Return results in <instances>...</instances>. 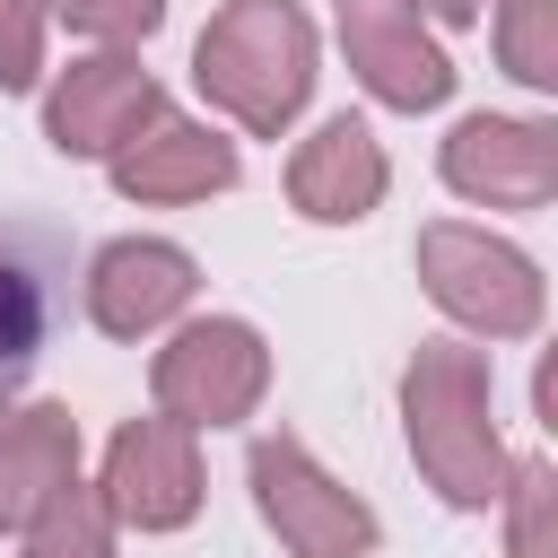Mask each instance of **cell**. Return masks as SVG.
Masks as SVG:
<instances>
[{"label": "cell", "mask_w": 558, "mask_h": 558, "mask_svg": "<svg viewBox=\"0 0 558 558\" xmlns=\"http://www.w3.org/2000/svg\"><path fill=\"white\" fill-rule=\"evenodd\" d=\"M401 427H410V453L445 506H497L514 462L488 418V349L418 340L401 366Z\"/></svg>", "instance_id": "obj_1"}, {"label": "cell", "mask_w": 558, "mask_h": 558, "mask_svg": "<svg viewBox=\"0 0 558 558\" xmlns=\"http://www.w3.org/2000/svg\"><path fill=\"white\" fill-rule=\"evenodd\" d=\"M192 87L244 122L253 140H279L314 96V26L296 0H227L192 44Z\"/></svg>", "instance_id": "obj_2"}, {"label": "cell", "mask_w": 558, "mask_h": 558, "mask_svg": "<svg viewBox=\"0 0 558 558\" xmlns=\"http://www.w3.org/2000/svg\"><path fill=\"white\" fill-rule=\"evenodd\" d=\"M418 279H427L436 314H453L480 340H523V331H541V305H549L532 253H514L506 235L462 227V218L418 227Z\"/></svg>", "instance_id": "obj_3"}, {"label": "cell", "mask_w": 558, "mask_h": 558, "mask_svg": "<svg viewBox=\"0 0 558 558\" xmlns=\"http://www.w3.org/2000/svg\"><path fill=\"white\" fill-rule=\"evenodd\" d=\"M148 392H157V410L183 418L192 436H201V427H235V418H253L262 392H270V349H262L253 323L201 314V323H183V331L157 349Z\"/></svg>", "instance_id": "obj_4"}, {"label": "cell", "mask_w": 558, "mask_h": 558, "mask_svg": "<svg viewBox=\"0 0 558 558\" xmlns=\"http://www.w3.org/2000/svg\"><path fill=\"white\" fill-rule=\"evenodd\" d=\"M244 471H253V506H262V523L279 532L288 558H366V549L384 541L375 506H366L357 488H340L288 427L262 436Z\"/></svg>", "instance_id": "obj_5"}, {"label": "cell", "mask_w": 558, "mask_h": 558, "mask_svg": "<svg viewBox=\"0 0 558 558\" xmlns=\"http://www.w3.org/2000/svg\"><path fill=\"white\" fill-rule=\"evenodd\" d=\"M96 497H105V514L131 523V532H183V523L201 514V445H192V427L166 418V410L113 427Z\"/></svg>", "instance_id": "obj_6"}, {"label": "cell", "mask_w": 558, "mask_h": 558, "mask_svg": "<svg viewBox=\"0 0 558 558\" xmlns=\"http://www.w3.org/2000/svg\"><path fill=\"white\" fill-rule=\"evenodd\" d=\"M61 314H70V244L52 227L0 218V410L44 366Z\"/></svg>", "instance_id": "obj_7"}, {"label": "cell", "mask_w": 558, "mask_h": 558, "mask_svg": "<svg viewBox=\"0 0 558 558\" xmlns=\"http://www.w3.org/2000/svg\"><path fill=\"white\" fill-rule=\"evenodd\" d=\"M331 17H340V52H349V70H357V87H366L375 105H392V113H436V105L453 96L445 44H436L401 0H331Z\"/></svg>", "instance_id": "obj_8"}, {"label": "cell", "mask_w": 558, "mask_h": 558, "mask_svg": "<svg viewBox=\"0 0 558 558\" xmlns=\"http://www.w3.org/2000/svg\"><path fill=\"white\" fill-rule=\"evenodd\" d=\"M445 183L480 209H541L558 192V122L462 113L445 140Z\"/></svg>", "instance_id": "obj_9"}, {"label": "cell", "mask_w": 558, "mask_h": 558, "mask_svg": "<svg viewBox=\"0 0 558 558\" xmlns=\"http://www.w3.org/2000/svg\"><path fill=\"white\" fill-rule=\"evenodd\" d=\"M148 113H166V87L131 61V52H87L52 78L44 96V140L61 157H113Z\"/></svg>", "instance_id": "obj_10"}, {"label": "cell", "mask_w": 558, "mask_h": 558, "mask_svg": "<svg viewBox=\"0 0 558 558\" xmlns=\"http://www.w3.org/2000/svg\"><path fill=\"white\" fill-rule=\"evenodd\" d=\"M201 288V262L166 235H113L96 262H87V323L105 340H148L166 331Z\"/></svg>", "instance_id": "obj_11"}, {"label": "cell", "mask_w": 558, "mask_h": 558, "mask_svg": "<svg viewBox=\"0 0 558 558\" xmlns=\"http://www.w3.org/2000/svg\"><path fill=\"white\" fill-rule=\"evenodd\" d=\"M105 166H113L122 201H209V192H227L244 174L235 140H218L209 122H183V113H148Z\"/></svg>", "instance_id": "obj_12"}, {"label": "cell", "mask_w": 558, "mask_h": 558, "mask_svg": "<svg viewBox=\"0 0 558 558\" xmlns=\"http://www.w3.org/2000/svg\"><path fill=\"white\" fill-rule=\"evenodd\" d=\"M384 183H392V166H384V140L357 122V113H331L314 140H296V157H288V201H296V218H314V227H357L375 201H384Z\"/></svg>", "instance_id": "obj_13"}, {"label": "cell", "mask_w": 558, "mask_h": 558, "mask_svg": "<svg viewBox=\"0 0 558 558\" xmlns=\"http://www.w3.org/2000/svg\"><path fill=\"white\" fill-rule=\"evenodd\" d=\"M70 471H78V418L61 401L0 410V532H17Z\"/></svg>", "instance_id": "obj_14"}, {"label": "cell", "mask_w": 558, "mask_h": 558, "mask_svg": "<svg viewBox=\"0 0 558 558\" xmlns=\"http://www.w3.org/2000/svg\"><path fill=\"white\" fill-rule=\"evenodd\" d=\"M17 558H113V514H105V497L70 471V480L17 523Z\"/></svg>", "instance_id": "obj_15"}, {"label": "cell", "mask_w": 558, "mask_h": 558, "mask_svg": "<svg viewBox=\"0 0 558 558\" xmlns=\"http://www.w3.org/2000/svg\"><path fill=\"white\" fill-rule=\"evenodd\" d=\"M497 61L523 87H558V0H497Z\"/></svg>", "instance_id": "obj_16"}, {"label": "cell", "mask_w": 558, "mask_h": 558, "mask_svg": "<svg viewBox=\"0 0 558 558\" xmlns=\"http://www.w3.org/2000/svg\"><path fill=\"white\" fill-rule=\"evenodd\" d=\"M497 506H506V558H558V541H549L558 471H549V462H514L506 488H497Z\"/></svg>", "instance_id": "obj_17"}, {"label": "cell", "mask_w": 558, "mask_h": 558, "mask_svg": "<svg viewBox=\"0 0 558 558\" xmlns=\"http://www.w3.org/2000/svg\"><path fill=\"white\" fill-rule=\"evenodd\" d=\"M44 17H52V0H0V96L35 87V70H44Z\"/></svg>", "instance_id": "obj_18"}, {"label": "cell", "mask_w": 558, "mask_h": 558, "mask_svg": "<svg viewBox=\"0 0 558 558\" xmlns=\"http://www.w3.org/2000/svg\"><path fill=\"white\" fill-rule=\"evenodd\" d=\"M52 9L96 44H140V35L166 26V0H52Z\"/></svg>", "instance_id": "obj_19"}, {"label": "cell", "mask_w": 558, "mask_h": 558, "mask_svg": "<svg viewBox=\"0 0 558 558\" xmlns=\"http://www.w3.org/2000/svg\"><path fill=\"white\" fill-rule=\"evenodd\" d=\"M401 9H410V17H436V26H471L488 0H401Z\"/></svg>", "instance_id": "obj_20"}]
</instances>
